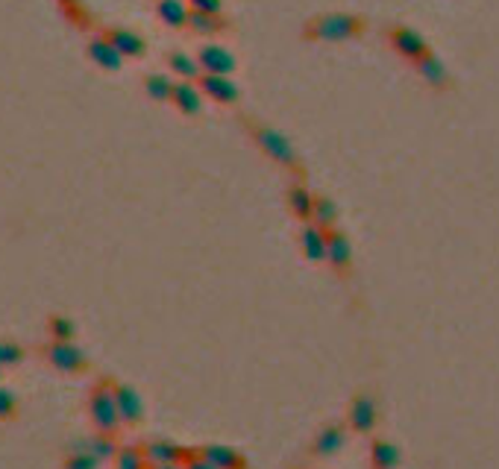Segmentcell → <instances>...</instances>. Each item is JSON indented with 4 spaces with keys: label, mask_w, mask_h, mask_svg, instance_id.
Instances as JSON below:
<instances>
[{
    "label": "cell",
    "mask_w": 499,
    "mask_h": 469,
    "mask_svg": "<svg viewBox=\"0 0 499 469\" xmlns=\"http://www.w3.org/2000/svg\"><path fill=\"white\" fill-rule=\"evenodd\" d=\"M0 376H4V367H0Z\"/></svg>",
    "instance_id": "d590c367"
},
{
    "label": "cell",
    "mask_w": 499,
    "mask_h": 469,
    "mask_svg": "<svg viewBox=\"0 0 499 469\" xmlns=\"http://www.w3.org/2000/svg\"><path fill=\"white\" fill-rule=\"evenodd\" d=\"M41 358L62 376H83L92 361L74 341H50L41 346Z\"/></svg>",
    "instance_id": "277c9868"
},
{
    "label": "cell",
    "mask_w": 499,
    "mask_h": 469,
    "mask_svg": "<svg viewBox=\"0 0 499 469\" xmlns=\"http://www.w3.org/2000/svg\"><path fill=\"white\" fill-rule=\"evenodd\" d=\"M115 378L109 376H100L97 382L88 387V396H85V408H88V420H92L94 431H106V434H118V429L124 426L118 414V405H115Z\"/></svg>",
    "instance_id": "3957f363"
},
{
    "label": "cell",
    "mask_w": 499,
    "mask_h": 469,
    "mask_svg": "<svg viewBox=\"0 0 499 469\" xmlns=\"http://www.w3.org/2000/svg\"><path fill=\"white\" fill-rule=\"evenodd\" d=\"M200 92L203 97H212L215 103H224V106H236L241 100V88L232 83V76H220V74H200Z\"/></svg>",
    "instance_id": "30bf717a"
},
{
    "label": "cell",
    "mask_w": 499,
    "mask_h": 469,
    "mask_svg": "<svg viewBox=\"0 0 499 469\" xmlns=\"http://www.w3.org/2000/svg\"><path fill=\"white\" fill-rule=\"evenodd\" d=\"M100 461L88 449H68L62 457V469H97Z\"/></svg>",
    "instance_id": "f546056e"
},
{
    "label": "cell",
    "mask_w": 499,
    "mask_h": 469,
    "mask_svg": "<svg viewBox=\"0 0 499 469\" xmlns=\"http://www.w3.org/2000/svg\"><path fill=\"white\" fill-rule=\"evenodd\" d=\"M100 30H103V36L115 44L124 59H141V56L147 53V41H144L138 32H132L127 27H100Z\"/></svg>",
    "instance_id": "4fadbf2b"
},
{
    "label": "cell",
    "mask_w": 499,
    "mask_h": 469,
    "mask_svg": "<svg viewBox=\"0 0 499 469\" xmlns=\"http://www.w3.org/2000/svg\"><path fill=\"white\" fill-rule=\"evenodd\" d=\"M188 30L197 32V36H220V32L229 30V21L224 15H212V13L192 9V15H188Z\"/></svg>",
    "instance_id": "44dd1931"
},
{
    "label": "cell",
    "mask_w": 499,
    "mask_h": 469,
    "mask_svg": "<svg viewBox=\"0 0 499 469\" xmlns=\"http://www.w3.org/2000/svg\"><path fill=\"white\" fill-rule=\"evenodd\" d=\"M312 223H317L320 229H335V226H338V203H335V199L317 194Z\"/></svg>",
    "instance_id": "484cf974"
},
{
    "label": "cell",
    "mask_w": 499,
    "mask_h": 469,
    "mask_svg": "<svg viewBox=\"0 0 499 469\" xmlns=\"http://www.w3.org/2000/svg\"><path fill=\"white\" fill-rule=\"evenodd\" d=\"M299 250L308 261H326V229H320L317 223H303V229H299Z\"/></svg>",
    "instance_id": "9a60e30c"
},
{
    "label": "cell",
    "mask_w": 499,
    "mask_h": 469,
    "mask_svg": "<svg viewBox=\"0 0 499 469\" xmlns=\"http://www.w3.org/2000/svg\"><path fill=\"white\" fill-rule=\"evenodd\" d=\"M21 417V402L13 390L0 387V422H15Z\"/></svg>",
    "instance_id": "4dcf8cb0"
},
{
    "label": "cell",
    "mask_w": 499,
    "mask_h": 469,
    "mask_svg": "<svg viewBox=\"0 0 499 469\" xmlns=\"http://www.w3.org/2000/svg\"><path fill=\"white\" fill-rule=\"evenodd\" d=\"M165 62H168V71H174L180 80H188V83H197L200 74H203V68H200V62H197V56H192V53L171 50L168 56H165Z\"/></svg>",
    "instance_id": "7402d4cb"
},
{
    "label": "cell",
    "mask_w": 499,
    "mask_h": 469,
    "mask_svg": "<svg viewBox=\"0 0 499 469\" xmlns=\"http://www.w3.org/2000/svg\"><path fill=\"white\" fill-rule=\"evenodd\" d=\"M285 199H288V208L294 211V217H297V220H303V223L312 220L317 194H312V188H308L303 180H297V182L288 185V194H285Z\"/></svg>",
    "instance_id": "2e32d148"
},
{
    "label": "cell",
    "mask_w": 499,
    "mask_h": 469,
    "mask_svg": "<svg viewBox=\"0 0 499 469\" xmlns=\"http://www.w3.org/2000/svg\"><path fill=\"white\" fill-rule=\"evenodd\" d=\"M141 449H144V455H147L150 466L153 464H183L188 457V452H192V449H185V446H180L176 440H168V438L141 440Z\"/></svg>",
    "instance_id": "8fae6325"
},
{
    "label": "cell",
    "mask_w": 499,
    "mask_h": 469,
    "mask_svg": "<svg viewBox=\"0 0 499 469\" xmlns=\"http://www.w3.org/2000/svg\"><path fill=\"white\" fill-rule=\"evenodd\" d=\"M156 15L165 27L171 30H188V15H192V6L188 0H156Z\"/></svg>",
    "instance_id": "ac0fdd59"
},
{
    "label": "cell",
    "mask_w": 499,
    "mask_h": 469,
    "mask_svg": "<svg viewBox=\"0 0 499 469\" xmlns=\"http://www.w3.org/2000/svg\"><path fill=\"white\" fill-rule=\"evenodd\" d=\"M85 449L92 452L100 464H103V461H115V455H118V449H120V443L115 440V434L94 431L92 438H85Z\"/></svg>",
    "instance_id": "603a6c76"
},
{
    "label": "cell",
    "mask_w": 499,
    "mask_h": 469,
    "mask_svg": "<svg viewBox=\"0 0 499 469\" xmlns=\"http://www.w3.org/2000/svg\"><path fill=\"white\" fill-rule=\"evenodd\" d=\"M188 6H192V9H200V13L224 15V0H188Z\"/></svg>",
    "instance_id": "1f68e13d"
},
{
    "label": "cell",
    "mask_w": 499,
    "mask_h": 469,
    "mask_svg": "<svg viewBox=\"0 0 499 469\" xmlns=\"http://www.w3.org/2000/svg\"><path fill=\"white\" fill-rule=\"evenodd\" d=\"M112 390H115V405H118L120 422H124V426H141L144 402L138 396V390L129 387V385H120V382H115Z\"/></svg>",
    "instance_id": "7c38bea8"
},
{
    "label": "cell",
    "mask_w": 499,
    "mask_h": 469,
    "mask_svg": "<svg viewBox=\"0 0 499 469\" xmlns=\"http://www.w3.org/2000/svg\"><path fill=\"white\" fill-rule=\"evenodd\" d=\"M85 56L97 65L100 71L118 74L120 68H124V56H120L115 44L103 36V30H97V32H92V36H88V41H85Z\"/></svg>",
    "instance_id": "8992f818"
},
{
    "label": "cell",
    "mask_w": 499,
    "mask_h": 469,
    "mask_svg": "<svg viewBox=\"0 0 499 469\" xmlns=\"http://www.w3.org/2000/svg\"><path fill=\"white\" fill-rule=\"evenodd\" d=\"M347 422L356 434H370L376 429V422H379V405H376V396L370 394V390L352 396L350 411H347Z\"/></svg>",
    "instance_id": "52a82bcc"
},
{
    "label": "cell",
    "mask_w": 499,
    "mask_h": 469,
    "mask_svg": "<svg viewBox=\"0 0 499 469\" xmlns=\"http://www.w3.org/2000/svg\"><path fill=\"white\" fill-rule=\"evenodd\" d=\"M414 68L420 74V80H423L429 88H435V92H450V88H452V76L447 71V65H443L435 53L423 56V59H420Z\"/></svg>",
    "instance_id": "5bb4252c"
},
{
    "label": "cell",
    "mask_w": 499,
    "mask_h": 469,
    "mask_svg": "<svg viewBox=\"0 0 499 469\" xmlns=\"http://www.w3.org/2000/svg\"><path fill=\"white\" fill-rule=\"evenodd\" d=\"M24 358H27V350L18 341L0 338V367H4V370L6 367H18Z\"/></svg>",
    "instance_id": "f1b7e54d"
},
{
    "label": "cell",
    "mask_w": 499,
    "mask_h": 469,
    "mask_svg": "<svg viewBox=\"0 0 499 469\" xmlns=\"http://www.w3.org/2000/svg\"><path fill=\"white\" fill-rule=\"evenodd\" d=\"M115 469H150L147 455H144L141 443L138 446H120L115 455Z\"/></svg>",
    "instance_id": "4316f807"
},
{
    "label": "cell",
    "mask_w": 499,
    "mask_h": 469,
    "mask_svg": "<svg viewBox=\"0 0 499 469\" xmlns=\"http://www.w3.org/2000/svg\"><path fill=\"white\" fill-rule=\"evenodd\" d=\"M171 103L176 111H183V115H200V111H203V92H200L197 83L180 80L174 85Z\"/></svg>",
    "instance_id": "e0dca14e"
},
{
    "label": "cell",
    "mask_w": 499,
    "mask_h": 469,
    "mask_svg": "<svg viewBox=\"0 0 499 469\" xmlns=\"http://www.w3.org/2000/svg\"><path fill=\"white\" fill-rule=\"evenodd\" d=\"M370 464H373V469H397L399 466V449L391 440H373Z\"/></svg>",
    "instance_id": "d4e9b609"
},
{
    "label": "cell",
    "mask_w": 499,
    "mask_h": 469,
    "mask_svg": "<svg viewBox=\"0 0 499 469\" xmlns=\"http://www.w3.org/2000/svg\"><path fill=\"white\" fill-rule=\"evenodd\" d=\"M44 329H48L50 341H74L76 338V323L68 314H50L48 323H44Z\"/></svg>",
    "instance_id": "83f0119b"
},
{
    "label": "cell",
    "mask_w": 499,
    "mask_h": 469,
    "mask_svg": "<svg viewBox=\"0 0 499 469\" xmlns=\"http://www.w3.org/2000/svg\"><path fill=\"white\" fill-rule=\"evenodd\" d=\"M197 62L203 74H220V76H232L238 68V59L232 56L229 48L224 44H203V48L197 50Z\"/></svg>",
    "instance_id": "9c48e42d"
},
{
    "label": "cell",
    "mask_w": 499,
    "mask_h": 469,
    "mask_svg": "<svg viewBox=\"0 0 499 469\" xmlns=\"http://www.w3.org/2000/svg\"><path fill=\"white\" fill-rule=\"evenodd\" d=\"M368 32V18L364 15H352V13H324L308 18L303 24V36L306 41H320V44H332V41H352L361 39Z\"/></svg>",
    "instance_id": "6da1fadb"
},
{
    "label": "cell",
    "mask_w": 499,
    "mask_h": 469,
    "mask_svg": "<svg viewBox=\"0 0 499 469\" xmlns=\"http://www.w3.org/2000/svg\"><path fill=\"white\" fill-rule=\"evenodd\" d=\"M326 264L338 276H350L352 273V243L338 226L326 229Z\"/></svg>",
    "instance_id": "ba28073f"
},
{
    "label": "cell",
    "mask_w": 499,
    "mask_h": 469,
    "mask_svg": "<svg viewBox=\"0 0 499 469\" xmlns=\"http://www.w3.org/2000/svg\"><path fill=\"white\" fill-rule=\"evenodd\" d=\"M343 440H347V429L341 426V422H332V426H324L317 431V438L312 443V455L315 457H329V455H335Z\"/></svg>",
    "instance_id": "d6986e66"
},
{
    "label": "cell",
    "mask_w": 499,
    "mask_h": 469,
    "mask_svg": "<svg viewBox=\"0 0 499 469\" xmlns=\"http://www.w3.org/2000/svg\"><path fill=\"white\" fill-rule=\"evenodd\" d=\"M150 469H185L183 464H153Z\"/></svg>",
    "instance_id": "836d02e7"
},
{
    "label": "cell",
    "mask_w": 499,
    "mask_h": 469,
    "mask_svg": "<svg viewBox=\"0 0 499 469\" xmlns=\"http://www.w3.org/2000/svg\"><path fill=\"white\" fill-rule=\"evenodd\" d=\"M183 466L185 469H218L212 461H209V457H203V452H188V457H185V461H183Z\"/></svg>",
    "instance_id": "d6a6232c"
},
{
    "label": "cell",
    "mask_w": 499,
    "mask_h": 469,
    "mask_svg": "<svg viewBox=\"0 0 499 469\" xmlns=\"http://www.w3.org/2000/svg\"><path fill=\"white\" fill-rule=\"evenodd\" d=\"M388 44H391V50L397 56H403L405 62H412L417 65L423 56H429V41L420 36L417 30L412 27H403V24H394V27H388Z\"/></svg>",
    "instance_id": "5b68a950"
},
{
    "label": "cell",
    "mask_w": 499,
    "mask_h": 469,
    "mask_svg": "<svg viewBox=\"0 0 499 469\" xmlns=\"http://www.w3.org/2000/svg\"><path fill=\"white\" fill-rule=\"evenodd\" d=\"M144 94L150 100H156V103H171V94H174V80L168 74H147L144 76Z\"/></svg>",
    "instance_id": "cb8c5ba5"
},
{
    "label": "cell",
    "mask_w": 499,
    "mask_h": 469,
    "mask_svg": "<svg viewBox=\"0 0 499 469\" xmlns=\"http://www.w3.org/2000/svg\"><path fill=\"white\" fill-rule=\"evenodd\" d=\"M203 457H209L218 469H247V457H244L238 449H232V446H224V443H206L203 449Z\"/></svg>",
    "instance_id": "ffe728a7"
},
{
    "label": "cell",
    "mask_w": 499,
    "mask_h": 469,
    "mask_svg": "<svg viewBox=\"0 0 499 469\" xmlns=\"http://www.w3.org/2000/svg\"><path fill=\"white\" fill-rule=\"evenodd\" d=\"M244 127H247L253 144H256V147L268 155L271 162H276L280 167H285V171H291L297 176H303V167H299V155L294 150V144L288 141L280 129H273L268 124H259V120L250 118V115H244Z\"/></svg>",
    "instance_id": "7a4b0ae2"
},
{
    "label": "cell",
    "mask_w": 499,
    "mask_h": 469,
    "mask_svg": "<svg viewBox=\"0 0 499 469\" xmlns=\"http://www.w3.org/2000/svg\"><path fill=\"white\" fill-rule=\"evenodd\" d=\"M74 4H80V0H59V6L65 9V6H74Z\"/></svg>",
    "instance_id": "e575fe53"
}]
</instances>
